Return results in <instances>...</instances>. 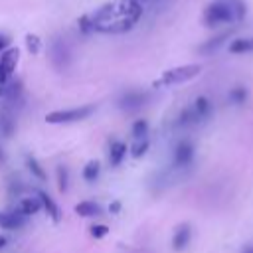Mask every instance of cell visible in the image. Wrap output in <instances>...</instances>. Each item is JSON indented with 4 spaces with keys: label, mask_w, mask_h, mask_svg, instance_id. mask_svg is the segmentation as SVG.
<instances>
[{
    "label": "cell",
    "mask_w": 253,
    "mask_h": 253,
    "mask_svg": "<svg viewBox=\"0 0 253 253\" xmlns=\"http://www.w3.org/2000/svg\"><path fill=\"white\" fill-rule=\"evenodd\" d=\"M142 16V6L136 0H126L123 4H105L97 12L89 14L93 32L103 34H125L134 28Z\"/></svg>",
    "instance_id": "obj_1"
},
{
    "label": "cell",
    "mask_w": 253,
    "mask_h": 253,
    "mask_svg": "<svg viewBox=\"0 0 253 253\" xmlns=\"http://www.w3.org/2000/svg\"><path fill=\"white\" fill-rule=\"evenodd\" d=\"M202 65L200 63H188V65H180L174 69L164 71L152 85L154 87H170V85H178V83H186L190 79H194L196 75H200Z\"/></svg>",
    "instance_id": "obj_2"
},
{
    "label": "cell",
    "mask_w": 253,
    "mask_h": 253,
    "mask_svg": "<svg viewBox=\"0 0 253 253\" xmlns=\"http://www.w3.org/2000/svg\"><path fill=\"white\" fill-rule=\"evenodd\" d=\"M229 22H235V16H233V10L229 6V2H213L206 8L204 12V24L206 26H219V24H229Z\"/></svg>",
    "instance_id": "obj_3"
},
{
    "label": "cell",
    "mask_w": 253,
    "mask_h": 253,
    "mask_svg": "<svg viewBox=\"0 0 253 253\" xmlns=\"http://www.w3.org/2000/svg\"><path fill=\"white\" fill-rule=\"evenodd\" d=\"M95 111V105H83L75 109H65V111H51L45 115V121L49 125H63V123H75L87 119Z\"/></svg>",
    "instance_id": "obj_4"
},
{
    "label": "cell",
    "mask_w": 253,
    "mask_h": 253,
    "mask_svg": "<svg viewBox=\"0 0 253 253\" xmlns=\"http://www.w3.org/2000/svg\"><path fill=\"white\" fill-rule=\"evenodd\" d=\"M18 49L16 47H8L4 49V53L0 55V83H8V79L12 77L16 63H18Z\"/></svg>",
    "instance_id": "obj_5"
},
{
    "label": "cell",
    "mask_w": 253,
    "mask_h": 253,
    "mask_svg": "<svg viewBox=\"0 0 253 253\" xmlns=\"http://www.w3.org/2000/svg\"><path fill=\"white\" fill-rule=\"evenodd\" d=\"M192 160H194V146H192V142H188V140L178 142V146L174 148V164L184 168Z\"/></svg>",
    "instance_id": "obj_6"
},
{
    "label": "cell",
    "mask_w": 253,
    "mask_h": 253,
    "mask_svg": "<svg viewBox=\"0 0 253 253\" xmlns=\"http://www.w3.org/2000/svg\"><path fill=\"white\" fill-rule=\"evenodd\" d=\"M190 239H192V227H190V223H180L174 229V235H172V247H174V251L186 249L188 243H190Z\"/></svg>",
    "instance_id": "obj_7"
},
{
    "label": "cell",
    "mask_w": 253,
    "mask_h": 253,
    "mask_svg": "<svg viewBox=\"0 0 253 253\" xmlns=\"http://www.w3.org/2000/svg\"><path fill=\"white\" fill-rule=\"evenodd\" d=\"M26 223V217L18 211H0V227L2 229H20Z\"/></svg>",
    "instance_id": "obj_8"
},
{
    "label": "cell",
    "mask_w": 253,
    "mask_h": 253,
    "mask_svg": "<svg viewBox=\"0 0 253 253\" xmlns=\"http://www.w3.org/2000/svg\"><path fill=\"white\" fill-rule=\"evenodd\" d=\"M192 111H194V117H196V123H202V121H208L210 115H211V103L208 97H198L192 105Z\"/></svg>",
    "instance_id": "obj_9"
},
{
    "label": "cell",
    "mask_w": 253,
    "mask_h": 253,
    "mask_svg": "<svg viewBox=\"0 0 253 253\" xmlns=\"http://www.w3.org/2000/svg\"><path fill=\"white\" fill-rule=\"evenodd\" d=\"M144 101H146V95H142V93H138V91H128V93H125V95L121 97V103H119V105H121V109L132 111V109L142 107Z\"/></svg>",
    "instance_id": "obj_10"
},
{
    "label": "cell",
    "mask_w": 253,
    "mask_h": 253,
    "mask_svg": "<svg viewBox=\"0 0 253 253\" xmlns=\"http://www.w3.org/2000/svg\"><path fill=\"white\" fill-rule=\"evenodd\" d=\"M40 210H42V202H40V198H24V200L16 206V210H14V211H18L20 215L28 217V215L38 213Z\"/></svg>",
    "instance_id": "obj_11"
},
{
    "label": "cell",
    "mask_w": 253,
    "mask_h": 253,
    "mask_svg": "<svg viewBox=\"0 0 253 253\" xmlns=\"http://www.w3.org/2000/svg\"><path fill=\"white\" fill-rule=\"evenodd\" d=\"M38 198H40V202H42V208L47 211V215L53 219V221H59L61 219V213H59V208H57V204L45 194V192H40L38 194Z\"/></svg>",
    "instance_id": "obj_12"
},
{
    "label": "cell",
    "mask_w": 253,
    "mask_h": 253,
    "mask_svg": "<svg viewBox=\"0 0 253 253\" xmlns=\"http://www.w3.org/2000/svg\"><path fill=\"white\" fill-rule=\"evenodd\" d=\"M231 53H249L253 51V38H235L229 42Z\"/></svg>",
    "instance_id": "obj_13"
},
{
    "label": "cell",
    "mask_w": 253,
    "mask_h": 253,
    "mask_svg": "<svg viewBox=\"0 0 253 253\" xmlns=\"http://www.w3.org/2000/svg\"><path fill=\"white\" fill-rule=\"evenodd\" d=\"M125 154H126V144L125 142H113L111 144V150H109V162H111V166H119L123 162Z\"/></svg>",
    "instance_id": "obj_14"
},
{
    "label": "cell",
    "mask_w": 253,
    "mask_h": 253,
    "mask_svg": "<svg viewBox=\"0 0 253 253\" xmlns=\"http://www.w3.org/2000/svg\"><path fill=\"white\" fill-rule=\"evenodd\" d=\"M229 34L231 32H223V34H219V36H215V38H211V40H208L206 43H202L200 45V53H211V51H215L227 38H229Z\"/></svg>",
    "instance_id": "obj_15"
},
{
    "label": "cell",
    "mask_w": 253,
    "mask_h": 253,
    "mask_svg": "<svg viewBox=\"0 0 253 253\" xmlns=\"http://www.w3.org/2000/svg\"><path fill=\"white\" fill-rule=\"evenodd\" d=\"M75 211L83 217H93V215H99L101 213V206L95 204V202H79L75 206Z\"/></svg>",
    "instance_id": "obj_16"
},
{
    "label": "cell",
    "mask_w": 253,
    "mask_h": 253,
    "mask_svg": "<svg viewBox=\"0 0 253 253\" xmlns=\"http://www.w3.org/2000/svg\"><path fill=\"white\" fill-rule=\"evenodd\" d=\"M99 172H101V164H99L97 160H89V162L85 164V168H83V180L95 182L97 176H99Z\"/></svg>",
    "instance_id": "obj_17"
},
{
    "label": "cell",
    "mask_w": 253,
    "mask_h": 253,
    "mask_svg": "<svg viewBox=\"0 0 253 253\" xmlns=\"http://www.w3.org/2000/svg\"><path fill=\"white\" fill-rule=\"evenodd\" d=\"M229 101L233 105H243L247 101V89L241 87V85H235L231 91H229Z\"/></svg>",
    "instance_id": "obj_18"
},
{
    "label": "cell",
    "mask_w": 253,
    "mask_h": 253,
    "mask_svg": "<svg viewBox=\"0 0 253 253\" xmlns=\"http://www.w3.org/2000/svg\"><path fill=\"white\" fill-rule=\"evenodd\" d=\"M190 125H198V123H196V117H194L192 107H186V109H184V111L178 115L176 126H190Z\"/></svg>",
    "instance_id": "obj_19"
},
{
    "label": "cell",
    "mask_w": 253,
    "mask_h": 253,
    "mask_svg": "<svg viewBox=\"0 0 253 253\" xmlns=\"http://www.w3.org/2000/svg\"><path fill=\"white\" fill-rule=\"evenodd\" d=\"M57 188H59V192H67V188H69V170H67V166H57Z\"/></svg>",
    "instance_id": "obj_20"
},
{
    "label": "cell",
    "mask_w": 253,
    "mask_h": 253,
    "mask_svg": "<svg viewBox=\"0 0 253 253\" xmlns=\"http://www.w3.org/2000/svg\"><path fill=\"white\" fill-rule=\"evenodd\" d=\"M26 164H28V170H30L38 180H45V172H43V168L40 166V162H38L34 156H26Z\"/></svg>",
    "instance_id": "obj_21"
},
{
    "label": "cell",
    "mask_w": 253,
    "mask_h": 253,
    "mask_svg": "<svg viewBox=\"0 0 253 253\" xmlns=\"http://www.w3.org/2000/svg\"><path fill=\"white\" fill-rule=\"evenodd\" d=\"M227 2H229L231 10H233L235 22H241V20L245 18V12H247V8H245V2H243V0H227Z\"/></svg>",
    "instance_id": "obj_22"
},
{
    "label": "cell",
    "mask_w": 253,
    "mask_h": 253,
    "mask_svg": "<svg viewBox=\"0 0 253 253\" xmlns=\"http://www.w3.org/2000/svg\"><path fill=\"white\" fill-rule=\"evenodd\" d=\"M14 119L12 117H8V115H2L0 117V134L2 136H10L12 132H14Z\"/></svg>",
    "instance_id": "obj_23"
},
{
    "label": "cell",
    "mask_w": 253,
    "mask_h": 253,
    "mask_svg": "<svg viewBox=\"0 0 253 253\" xmlns=\"http://www.w3.org/2000/svg\"><path fill=\"white\" fill-rule=\"evenodd\" d=\"M146 150H148V138H136L134 144H132V148H130V152H132L134 158H140Z\"/></svg>",
    "instance_id": "obj_24"
},
{
    "label": "cell",
    "mask_w": 253,
    "mask_h": 253,
    "mask_svg": "<svg viewBox=\"0 0 253 253\" xmlns=\"http://www.w3.org/2000/svg\"><path fill=\"white\" fill-rule=\"evenodd\" d=\"M146 132H148V123L144 119H138L134 125H132V134L134 138H146Z\"/></svg>",
    "instance_id": "obj_25"
},
{
    "label": "cell",
    "mask_w": 253,
    "mask_h": 253,
    "mask_svg": "<svg viewBox=\"0 0 253 253\" xmlns=\"http://www.w3.org/2000/svg\"><path fill=\"white\" fill-rule=\"evenodd\" d=\"M26 47H28L32 53H38V51H40V47H42L40 38H38L36 34H28V36H26Z\"/></svg>",
    "instance_id": "obj_26"
},
{
    "label": "cell",
    "mask_w": 253,
    "mask_h": 253,
    "mask_svg": "<svg viewBox=\"0 0 253 253\" xmlns=\"http://www.w3.org/2000/svg\"><path fill=\"white\" fill-rule=\"evenodd\" d=\"M107 233H109V227H107V225H103V223L91 225V235H93L95 239H101V237H105Z\"/></svg>",
    "instance_id": "obj_27"
},
{
    "label": "cell",
    "mask_w": 253,
    "mask_h": 253,
    "mask_svg": "<svg viewBox=\"0 0 253 253\" xmlns=\"http://www.w3.org/2000/svg\"><path fill=\"white\" fill-rule=\"evenodd\" d=\"M79 30H81L83 34H89V32H93V26H91V20H89V16H83V18H79Z\"/></svg>",
    "instance_id": "obj_28"
},
{
    "label": "cell",
    "mask_w": 253,
    "mask_h": 253,
    "mask_svg": "<svg viewBox=\"0 0 253 253\" xmlns=\"http://www.w3.org/2000/svg\"><path fill=\"white\" fill-rule=\"evenodd\" d=\"M109 211H111V213H119V211H121V202H113V204L109 206Z\"/></svg>",
    "instance_id": "obj_29"
},
{
    "label": "cell",
    "mask_w": 253,
    "mask_h": 253,
    "mask_svg": "<svg viewBox=\"0 0 253 253\" xmlns=\"http://www.w3.org/2000/svg\"><path fill=\"white\" fill-rule=\"evenodd\" d=\"M8 43H10L8 36H2V34H0V51H2V49H6V47H8Z\"/></svg>",
    "instance_id": "obj_30"
},
{
    "label": "cell",
    "mask_w": 253,
    "mask_h": 253,
    "mask_svg": "<svg viewBox=\"0 0 253 253\" xmlns=\"http://www.w3.org/2000/svg\"><path fill=\"white\" fill-rule=\"evenodd\" d=\"M243 253H253V245H245L243 247Z\"/></svg>",
    "instance_id": "obj_31"
},
{
    "label": "cell",
    "mask_w": 253,
    "mask_h": 253,
    "mask_svg": "<svg viewBox=\"0 0 253 253\" xmlns=\"http://www.w3.org/2000/svg\"><path fill=\"white\" fill-rule=\"evenodd\" d=\"M6 245V237L4 235H0V247H4Z\"/></svg>",
    "instance_id": "obj_32"
},
{
    "label": "cell",
    "mask_w": 253,
    "mask_h": 253,
    "mask_svg": "<svg viewBox=\"0 0 253 253\" xmlns=\"http://www.w3.org/2000/svg\"><path fill=\"white\" fill-rule=\"evenodd\" d=\"M4 158H6V156H4V150H2V146H0V162H4Z\"/></svg>",
    "instance_id": "obj_33"
},
{
    "label": "cell",
    "mask_w": 253,
    "mask_h": 253,
    "mask_svg": "<svg viewBox=\"0 0 253 253\" xmlns=\"http://www.w3.org/2000/svg\"><path fill=\"white\" fill-rule=\"evenodd\" d=\"M0 93H2V87H0Z\"/></svg>",
    "instance_id": "obj_34"
}]
</instances>
